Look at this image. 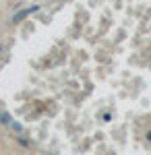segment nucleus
<instances>
[{"label": "nucleus", "instance_id": "obj_1", "mask_svg": "<svg viewBox=\"0 0 151 155\" xmlns=\"http://www.w3.org/2000/svg\"><path fill=\"white\" fill-rule=\"evenodd\" d=\"M35 11H39V6H31V8H23V11H19L15 17H12V23H21L25 17H29V15L35 12Z\"/></svg>", "mask_w": 151, "mask_h": 155}]
</instances>
